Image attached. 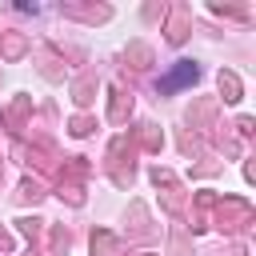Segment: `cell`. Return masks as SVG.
I'll return each instance as SVG.
<instances>
[{"label": "cell", "instance_id": "6da1fadb", "mask_svg": "<svg viewBox=\"0 0 256 256\" xmlns=\"http://www.w3.org/2000/svg\"><path fill=\"white\" fill-rule=\"evenodd\" d=\"M196 80V64H180L172 76H164L160 80V92H172V88H184V84H192Z\"/></svg>", "mask_w": 256, "mask_h": 256}]
</instances>
